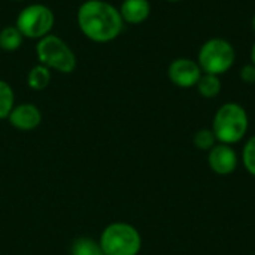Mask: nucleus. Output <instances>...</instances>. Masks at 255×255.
Returning <instances> with one entry per match:
<instances>
[{"instance_id": "nucleus-1", "label": "nucleus", "mask_w": 255, "mask_h": 255, "mask_svg": "<svg viewBox=\"0 0 255 255\" xmlns=\"http://www.w3.org/2000/svg\"><path fill=\"white\" fill-rule=\"evenodd\" d=\"M76 22L81 33L96 43L115 40L124 27L120 9L105 0H85L81 3Z\"/></svg>"}, {"instance_id": "nucleus-2", "label": "nucleus", "mask_w": 255, "mask_h": 255, "mask_svg": "<svg viewBox=\"0 0 255 255\" xmlns=\"http://www.w3.org/2000/svg\"><path fill=\"white\" fill-rule=\"evenodd\" d=\"M250 126L247 111L239 103H224L215 114L212 123V131L221 143L232 145L241 142Z\"/></svg>"}, {"instance_id": "nucleus-3", "label": "nucleus", "mask_w": 255, "mask_h": 255, "mask_svg": "<svg viewBox=\"0 0 255 255\" xmlns=\"http://www.w3.org/2000/svg\"><path fill=\"white\" fill-rule=\"evenodd\" d=\"M36 55L40 64L64 75L75 72L78 64L73 49L61 37L51 33L37 40Z\"/></svg>"}, {"instance_id": "nucleus-4", "label": "nucleus", "mask_w": 255, "mask_h": 255, "mask_svg": "<svg viewBox=\"0 0 255 255\" xmlns=\"http://www.w3.org/2000/svg\"><path fill=\"white\" fill-rule=\"evenodd\" d=\"M99 242L105 255H137L142 248L140 233L127 223H112L105 227Z\"/></svg>"}, {"instance_id": "nucleus-5", "label": "nucleus", "mask_w": 255, "mask_h": 255, "mask_svg": "<svg viewBox=\"0 0 255 255\" xmlns=\"http://www.w3.org/2000/svg\"><path fill=\"white\" fill-rule=\"evenodd\" d=\"M236 61L235 46L223 37L206 40L197 54V63L203 73L221 76L227 73Z\"/></svg>"}, {"instance_id": "nucleus-6", "label": "nucleus", "mask_w": 255, "mask_h": 255, "mask_svg": "<svg viewBox=\"0 0 255 255\" xmlns=\"http://www.w3.org/2000/svg\"><path fill=\"white\" fill-rule=\"evenodd\" d=\"M55 22L54 12L43 3H33L25 6L16 16L15 25L24 39L39 40L51 33Z\"/></svg>"}, {"instance_id": "nucleus-7", "label": "nucleus", "mask_w": 255, "mask_h": 255, "mask_svg": "<svg viewBox=\"0 0 255 255\" xmlns=\"http://www.w3.org/2000/svg\"><path fill=\"white\" fill-rule=\"evenodd\" d=\"M203 75L197 60L179 57L173 60L167 67L169 81L179 88H191L196 87L200 76Z\"/></svg>"}, {"instance_id": "nucleus-8", "label": "nucleus", "mask_w": 255, "mask_h": 255, "mask_svg": "<svg viewBox=\"0 0 255 255\" xmlns=\"http://www.w3.org/2000/svg\"><path fill=\"white\" fill-rule=\"evenodd\" d=\"M9 124L19 131H31L42 123V112L33 103L15 105L7 117Z\"/></svg>"}, {"instance_id": "nucleus-9", "label": "nucleus", "mask_w": 255, "mask_h": 255, "mask_svg": "<svg viewBox=\"0 0 255 255\" xmlns=\"http://www.w3.org/2000/svg\"><path fill=\"white\" fill-rule=\"evenodd\" d=\"M209 167L217 173V175H230L236 170L238 167V154L236 151L226 143H218L209 151L208 157Z\"/></svg>"}, {"instance_id": "nucleus-10", "label": "nucleus", "mask_w": 255, "mask_h": 255, "mask_svg": "<svg viewBox=\"0 0 255 255\" xmlns=\"http://www.w3.org/2000/svg\"><path fill=\"white\" fill-rule=\"evenodd\" d=\"M120 13L124 24L139 25L149 18L151 3L149 0H123Z\"/></svg>"}, {"instance_id": "nucleus-11", "label": "nucleus", "mask_w": 255, "mask_h": 255, "mask_svg": "<svg viewBox=\"0 0 255 255\" xmlns=\"http://www.w3.org/2000/svg\"><path fill=\"white\" fill-rule=\"evenodd\" d=\"M51 82V70L43 64L33 66L27 73V85L33 91H43Z\"/></svg>"}, {"instance_id": "nucleus-12", "label": "nucleus", "mask_w": 255, "mask_h": 255, "mask_svg": "<svg viewBox=\"0 0 255 255\" xmlns=\"http://www.w3.org/2000/svg\"><path fill=\"white\" fill-rule=\"evenodd\" d=\"M24 36L16 25H6L0 30V49L6 52L18 51L22 45Z\"/></svg>"}, {"instance_id": "nucleus-13", "label": "nucleus", "mask_w": 255, "mask_h": 255, "mask_svg": "<svg viewBox=\"0 0 255 255\" xmlns=\"http://www.w3.org/2000/svg\"><path fill=\"white\" fill-rule=\"evenodd\" d=\"M196 87H197V91L200 93V96L205 99H214L223 90V84H221L220 76L211 75V73H203Z\"/></svg>"}, {"instance_id": "nucleus-14", "label": "nucleus", "mask_w": 255, "mask_h": 255, "mask_svg": "<svg viewBox=\"0 0 255 255\" xmlns=\"http://www.w3.org/2000/svg\"><path fill=\"white\" fill-rule=\"evenodd\" d=\"M70 255H105L99 241L91 238H78L70 247Z\"/></svg>"}, {"instance_id": "nucleus-15", "label": "nucleus", "mask_w": 255, "mask_h": 255, "mask_svg": "<svg viewBox=\"0 0 255 255\" xmlns=\"http://www.w3.org/2000/svg\"><path fill=\"white\" fill-rule=\"evenodd\" d=\"M13 106H15L13 88L6 81L0 79V120H7Z\"/></svg>"}, {"instance_id": "nucleus-16", "label": "nucleus", "mask_w": 255, "mask_h": 255, "mask_svg": "<svg viewBox=\"0 0 255 255\" xmlns=\"http://www.w3.org/2000/svg\"><path fill=\"white\" fill-rule=\"evenodd\" d=\"M193 143L196 148H199L202 151H211L217 143V137H215L212 128H202L194 134Z\"/></svg>"}, {"instance_id": "nucleus-17", "label": "nucleus", "mask_w": 255, "mask_h": 255, "mask_svg": "<svg viewBox=\"0 0 255 255\" xmlns=\"http://www.w3.org/2000/svg\"><path fill=\"white\" fill-rule=\"evenodd\" d=\"M244 164L245 169L255 176V136L248 139L244 148Z\"/></svg>"}, {"instance_id": "nucleus-18", "label": "nucleus", "mask_w": 255, "mask_h": 255, "mask_svg": "<svg viewBox=\"0 0 255 255\" xmlns=\"http://www.w3.org/2000/svg\"><path fill=\"white\" fill-rule=\"evenodd\" d=\"M239 76L242 79V82L245 84H250V85H255V66L253 63L250 64H245L242 66L241 72H239Z\"/></svg>"}, {"instance_id": "nucleus-19", "label": "nucleus", "mask_w": 255, "mask_h": 255, "mask_svg": "<svg viewBox=\"0 0 255 255\" xmlns=\"http://www.w3.org/2000/svg\"><path fill=\"white\" fill-rule=\"evenodd\" d=\"M251 63L255 66V42L253 43V48H251Z\"/></svg>"}, {"instance_id": "nucleus-20", "label": "nucleus", "mask_w": 255, "mask_h": 255, "mask_svg": "<svg viewBox=\"0 0 255 255\" xmlns=\"http://www.w3.org/2000/svg\"><path fill=\"white\" fill-rule=\"evenodd\" d=\"M253 28H254V31H255V15L253 16Z\"/></svg>"}, {"instance_id": "nucleus-21", "label": "nucleus", "mask_w": 255, "mask_h": 255, "mask_svg": "<svg viewBox=\"0 0 255 255\" xmlns=\"http://www.w3.org/2000/svg\"><path fill=\"white\" fill-rule=\"evenodd\" d=\"M167 1H172V3H178V1H182V0H167Z\"/></svg>"}, {"instance_id": "nucleus-22", "label": "nucleus", "mask_w": 255, "mask_h": 255, "mask_svg": "<svg viewBox=\"0 0 255 255\" xmlns=\"http://www.w3.org/2000/svg\"><path fill=\"white\" fill-rule=\"evenodd\" d=\"M12 1H22V0H12Z\"/></svg>"}]
</instances>
